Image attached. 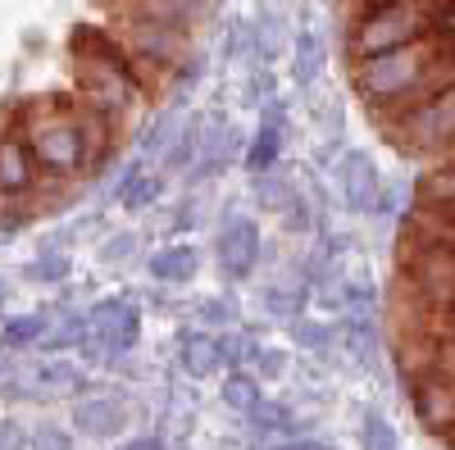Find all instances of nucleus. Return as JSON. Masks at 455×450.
Segmentation results:
<instances>
[{
  "label": "nucleus",
  "instance_id": "obj_21",
  "mask_svg": "<svg viewBox=\"0 0 455 450\" xmlns=\"http://www.w3.org/2000/svg\"><path fill=\"white\" fill-rule=\"evenodd\" d=\"M259 400H264V391H259V383L251 378V373H228V383H223V405H233V409H242V414H251Z\"/></svg>",
  "mask_w": 455,
  "mask_h": 450
},
{
  "label": "nucleus",
  "instance_id": "obj_33",
  "mask_svg": "<svg viewBox=\"0 0 455 450\" xmlns=\"http://www.w3.org/2000/svg\"><path fill=\"white\" fill-rule=\"evenodd\" d=\"M351 5V14H360V10H373V5H383V0H347Z\"/></svg>",
  "mask_w": 455,
  "mask_h": 450
},
{
  "label": "nucleus",
  "instance_id": "obj_31",
  "mask_svg": "<svg viewBox=\"0 0 455 450\" xmlns=\"http://www.w3.org/2000/svg\"><path fill=\"white\" fill-rule=\"evenodd\" d=\"M119 450H164V441L160 437H137V441H124Z\"/></svg>",
  "mask_w": 455,
  "mask_h": 450
},
{
  "label": "nucleus",
  "instance_id": "obj_2",
  "mask_svg": "<svg viewBox=\"0 0 455 450\" xmlns=\"http://www.w3.org/2000/svg\"><path fill=\"white\" fill-rule=\"evenodd\" d=\"M23 146L32 164L46 178L64 182L73 173H83V128H78V109L64 105H32L23 119Z\"/></svg>",
  "mask_w": 455,
  "mask_h": 450
},
{
  "label": "nucleus",
  "instance_id": "obj_23",
  "mask_svg": "<svg viewBox=\"0 0 455 450\" xmlns=\"http://www.w3.org/2000/svg\"><path fill=\"white\" fill-rule=\"evenodd\" d=\"M360 441H364V450H396V428L387 423V414L369 409L360 423Z\"/></svg>",
  "mask_w": 455,
  "mask_h": 450
},
{
  "label": "nucleus",
  "instance_id": "obj_28",
  "mask_svg": "<svg viewBox=\"0 0 455 450\" xmlns=\"http://www.w3.org/2000/svg\"><path fill=\"white\" fill-rule=\"evenodd\" d=\"M156 196H160V178H146V173H141V178L128 186V196H124L119 205H128V209H146Z\"/></svg>",
  "mask_w": 455,
  "mask_h": 450
},
{
  "label": "nucleus",
  "instance_id": "obj_25",
  "mask_svg": "<svg viewBox=\"0 0 455 450\" xmlns=\"http://www.w3.org/2000/svg\"><path fill=\"white\" fill-rule=\"evenodd\" d=\"M173 128H178V119L169 114V109L150 119V123H146V132H141V155H164L169 141H173Z\"/></svg>",
  "mask_w": 455,
  "mask_h": 450
},
{
  "label": "nucleus",
  "instance_id": "obj_13",
  "mask_svg": "<svg viewBox=\"0 0 455 450\" xmlns=\"http://www.w3.org/2000/svg\"><path fill=\"white\" fill-rule=\"evenodd\" d=\"M237 150V128L228 123V119H214L205 132H201V155H196V173L201 178H214L223 164H228V155Z\"/></svg>",
  "mask_w": 455,
  "mask_h": 450
},
{
  "label": "nucleus",
  "instance_id": "obj_24",
  "mask_svg": "<svg viewBox=\"0 0 455 450\" xmlns=\"http://www.w3.org/2000/svg\"><path fill=\"white\" fill-rule=\"evenodd\" d=\"M251 419H255V432H291L296 428V414L287 405H274V400H259L251 409Z\"/></svg>",
  "mask_w": 455,
  "mask_h": 450
},
{
  "label": "nucleus",
  "instance_id": "obj_20",
  "mask_svg": "<svg viewBox=\"0 0 455 450\" xmlns=\"http://www.w3.org/2000/svg\"><path fill=\"white\" fill-rule=\"evenodd\" d=\"M246 42L255 46V59H264V64H269V59L278 55V42H283V28H278V14H269V10H264V14L255 19V28L246 32Z\"/></svg>",
  "mask_w": 455,
  "mask_h": 450
},
{
  "label": "nucleus",
  "instance_id": "obj_11",
  "mask_svg": "<svg viewBox=\"0 0 455 450\" xmlns=\"http://www.w3.org/2000/svg\"><path fill=\"white\" fill-rule=\"evenodd\" d=\"M405 228L424 233V237H433V241L455 246V201H442V196H419V205H414V214H410Z\"/></svg>",
  "mask_w": 455,
  "mask_h": 450
},
{
  "label": "nucleus",
  "instance_id": "obj_34",
  "mask_svg": "<svg viewBox=\"0 0 455 450\" xmlns=\"http://www.w3.org/2000/svg\"><path fill=\"white\" fill-rule=\"evenodd\" d=\"M446 441H451V450H455V437H446Z\"/></svg>",
  "mask_w": 455,
  "mask_h": 450
},
{
  "label": "nucleus",
  "instance_id": "obj_3",
  "mask_svg": "<svg viewBox=\"0 0 455 450\" xmlns=\"http://www.w3.org/2000/svg\"><path fill=\"white\" fill-rule=\"evenodd\" d=\"M401 278L414 296V305H424L428 314H455V246L405 228Z\"/></svg>",
  "mask_w": 455,
  "mask_h": 450
},
{
  "label": "nucleus",
  "instance_id": "obj_19",
  "mask_svg": "<svg viewBox=\"0 0 455 450\" xmlns=\"http://www.w3.org/2000/svg\"><path fill=\"white\" fill-rule=\"evenodd\" d=\"M255 201H259L264 209L283 214V209L296 201V186H291L287 178H278L274 169H269V173H255Z\"/></svg>",
  "mask_w": 455,
  "mask_h": 450
},
{
  "label": "nucleus",
  "instance_id": "obj_16",
  "mask_svg": "<svg viewBox=\"0 0 455 450\" xmlns=\"http://www.w3.org/2000/svg\"><path fill=\"white\" fill-rule=\"evenodd\" d=\"M150 278L156 282H187L196 278V250L192 246H164L150 255Z\"/></svg>",
  "mask_w": 455,
  "mask_h": 450
},
{
  "label": "nucleus",
  "instance_id": "obj_9",
  "mask_svg": "<svg viewBox=\"0 0 455 450\" xmlns=\"http://www.w3.org/2000/svg\"><path fill=\"white\" fill-rule=\"evenodd\" d=\"M219 264L228 278H251L259 264V228L255 218H228L219 233Z\"/></svg>",
  "mask_w": 455,
  "mask_h": 450
},
{
  "label": "nucleus",
  "instance_id": "obj_26",
  "mask_svg": "<svg viewBox=\"0 0 455 450\" xmlns=\"http://www.w3.org/2000/svg\"><path fill=\"white\" fill-rule=\"evenodd\" d=\"M296 342L306 346V351H315V355H328V346H332V328L300 319V323H296Z\"/></svg>",
  "mask_w": 455,
  "mask_h": 450
},
{
  "label": "nucleus",
  "instance_id": "obj_1",
  "mask_svg": "<svg viewBox=\"0 0 455 450\" xmlns=\"http://www.w3.org/2000/svg\"><path fill=\"white\" fill-rule=\"evenodd\" d=\"M446 32V28H442ZM442 32H428L410 46H396V51H383V55H369V59H355L351 64V87L355 96L373 109V114L392 119L396 109L410 105L414 87L424 83V73L433 68L437 51H442Z\"/></svg>",
  "mask_w": 455,
  "mask_h": 450
},
{
  "label": "nucleus",
  "instance_id": "obj_14",
  "mask_svg": "<svg viewBox=\"0 0 455 450\" xmlns=\"http://www.w3.org/2000/svg\"><path fill=\"white\" fill-rule=\"evenodd\" d=\"M124 405L119 400H83L78 405V414H73V423H78V432L83 437H96V441H105V437H114L124 428Z\"/></svg>",
  "mask_w": 455,
  "mask_h": 450
},
{
  "label": "nucleus",
  "instance_id": "obj_7",
  "mask_svg": "<svg viewBox=\"0 0 455 450\" xmlns=\"http://www.w3.org/2000/svg\"><path fill=\"white\" fill-rule=\"evenodd\" d=\"M219 0H114V14L124 23H156V28H178L196 32Z\"/></svg>",
  "mask_w": 455,
  "mask_h": 450
},
{
  "label": "nucleus",
  "instance_id": "obj_22",
  "mask_svg": "<svg viewBox=\"0 0 455 450\" xmlns=\"http://www.w3.org/2000/svg\"><path fill=\"white\" fill-rule=\"evenodd\" d=\"M182 368L192 373V378H205L210 368H219V359H214V342L210 336H182Z\"/></svg>",
  "mask_w": 455,
  "mask_h": 450
},
{
  "label": "nucleus",
  "instance_id": "obj_6",
  "mask_svg": "<svg viewBox=\"0 0 455 450\" xmlns=\"http://www.w3.org/2000/svg\"><path fill=\"white\" fill-rule=\"evenodd\" d=\"M410 405L433 437H455V378L442 368H424L410 378Z\"/></svg>",
  "mask_w": 455,
  "mask_h": 450
},
{
  "label": "nucleus",
  "instance_id": "obj_8",
  "mask_svg": "<svg viewBox=\"0 0 455 450\" xmlns=\"http://www.w3.org/2000/svg\"><path fill=\"white\" fill-rule=\"evenodd\" d=\"M337 192H341V201H347V209H355V214H369L378 205V196H383V178H378V164L364 155V150H347V155H341Z\"/></svg>",
  "mask_w": 455,
  "mask_h": 450
},
{
  "label": "nucleus",
  "instance_id": "obj_30",
  "mask_svg": "<svg viewBox=\"0 0 455 450\" xmlns=\"http://www.w3.org/2000/svg\"><path fill=\"white\" fill-rule=\"evenodd\" d=\"M201 310H205L210 323H228V319H233V305H228V300H201Z\"/></svg>",
  "mask_w": 455,
  "mask_h": 450
},
{
  "label": "nucleus",
  "instance_id": "obj_12",
  "mask_svg": "<svg viewBox=\"0 0 455 450\" xmlns=\"http://www.w3.org/2000/svg\"><path fill=\"white\" fill-rule=\"evenodd\" d=\"M278 155H283V105H269L251 150H246V169L251 173H269L278 164Z\"/></svg>",
  "mask_w": 455,
  "mask_h": 450
},
{
  "label": "nucleus",
  "instance_id": "obj_15",
  "mask_svg": "<svg viewBox=\"0 0 455 450\" xmlns=\"http://www.w3.org/2000/svg\"><path fill=\"white\" fill-rule=\"evenodd\" d=\"M319 73H323V42H319V32L300 28L296 42H291V78H296L300 87H310Z\"/></svg>",
  "mask_w": 455,
  "mask_h": 450
},
{
  "label": "nucleus",
  "instance_id": "obj_10",
  "mask_svg": "<svg viewBox=\"0 0 455 450\" xmlns=\"http://www.w3.org/2000/svg\"><path fill=\"white\" fill-rule=\"evenodd\" d=\"M32 182H36V164H32V155H28L23 137L0 132V192L19 196V192H28Z\"/></svg>",
  "mask_w": 455,
  "mask_h": 450
},
{
  "label": "nucleus",
  "instance_id": "obj_18",
  "mask_svg": "<svg viewBox=\"0 0 455 450\" xmlns=\"http://www.w3.org/2000/svg\"><path fill=\"white\" fill-rule=\"evenodd\" d=\"M51 332V314L42 310V314H23V319H10L5 323V332H0V346L5 351H28L36 336H46Z\"/></svg>",
  "mask_w": 455,
  "mask_h": 450
},
{
  "label": "nucleus",
  "instance_id": "obj_4",
  "mask_svg": "<svg viewBox=\"0 0 455 450\" xmlns=\"http://www.w3.org/2000/svg\"><path fill=\"white\" fill-rule=\"evenodd\" d=\"M392 128V141L405 150V155H419V160H433V155H446L455 150V87L419 100L401 109V114L387 119Z\"/></svg>",
  "mask_w": 455,
  "mask_h": 450
},
{
  "label": "nucleus",
  "instance_id": "obj_32",
  "mask_svg": "<svg viewBox=\"0 0 455 450\" xmlns=\"http://www.w3.org/2000/svg\"><path fill=\"white\" fill-rule=\"evenodd\" d=\"M274 450H323V441H283V446H274Z\"/></svg>",
  "mask_w": 455,
  "mask_h": 450
},
{
  "label": "nucleus",
  "instance_id": "obj_17",
  "mask_svg": "<svg viewBox=\"0 0 455 450\" xmlns=\"http://www.w3.org/2000/svg\"><path fill=\"white\" fill-rule=\"evenodd\" d=\"M201 132H205V119H187V123H178V132H173V141H169V150H164V164H169V173H182L187 164H196V155H201Z\"/></svg>",
  "mask_w": 455,
  "mask_h": 450
},
{
  "label": "nucleus",
  "instance_id": "obj_27",
  "mask_svg": "<svg viewBox=\"0 0 455 450\" xmlns=\"http://www.w3.org/2000/svg\"><path fill=\"white\" fill-rule=\"evenodd\" d=\"M68 273V259L64 255H42V259H32L28 264V278L32 282H60Z\"/></svg>",
  "mask_w": 455,
  "mask_h": 450
},
{
  "label": "nucleus",
  "instance_id": "obj_5",
  "mask_svg": "<svg viewBox=\"0 0 455 450\" xmlns=\"http://www.w3.org/2000/svg\"><path fill=\"white\" fill-rule=\"evenodd\" d=\"M119 42L137 59V68H156V73H173L192 55V32L156 28V23H124L119 19Z\"/></svg>",
  "mask_w": 455,
  "mask_h": 450
},
{
  "label": "nucleus",
  "instance_id": "obj_29",
  "mask_svg": "<svg viewBox=\"0 0 455 450\" xmlns=\"http://www.w3.org/2000/svg\"><path fill=\"white\" fill-rule=\"evenodd\" d=\"M255 364H259V373H264V378H278V373H283V351H255Z\"/></svg>",
  "mask_w": 455,
  "mask_h": 450
}]
</instances>
